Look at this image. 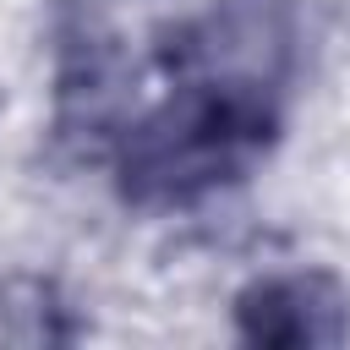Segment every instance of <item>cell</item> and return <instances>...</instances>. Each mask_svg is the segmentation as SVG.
Listing matches in <instances>:
<instances>
[{
  "mask_svg": "<svg viewBox=\"0 0 350 350\" xmlns=\"http://www.w3.org/2000/svg\"><path fill=\"white\" fill-rule=\"evenodd\" d=\"M241 334L257 345H334L345 339V295L323 273L262 279L241 295Z\"/></svg>",
  "mask_w": 350,
  "mask_h": 350,
  "instance_id": "obj_1",
  "label": "cell"
}]
</instances>
